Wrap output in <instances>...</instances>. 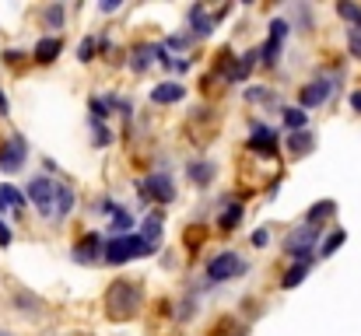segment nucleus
Masks as SVG:
<instances>
[{
  "label": "nucleus",
  "instance_id": "1",
  "mask_svg": "<svg viewBox=\"0 0 361 336\" xmlns=\"http://www.w3.org/2000/svg\"><path fill=\"white\" fill-rule=\"evenodd\" d=\"M141 305H144V287L134 277H120L109 284V291H106V315L109 319H120V322L134 319L141 312Z\"/></svg>",
  "mask_w": 361,
  "mask_h": 336
},
{
  "label": "nucleus",
  "instance_id": "2",
  "mask_svg": "<svg viewBox=\"0 0 361 336\" xmlns=\"http://www.w3.org/2000/svg\"><path fill=\"white\" fill-rule=\"evenodd\" d=\"M137 193H141V203H144V207H148V203L169 207V203H176V196H179L176 179H172V172H165V168H155V172H148L144 179H137Z\"/></svg>",
  "mask_w": 361,
  "mask_h": 336
},
{
  "label": "nucleus",
  "instance_id": "3",
  "mask_svg": "<svg viewBox=\"0 0 361 336\" xmlns=\"http://www.w3.org/2000/svg\"><path fill=\"white\" fill-rule=\"evenodd\" d=\"M319 224H298L295 231H288L284 235V256L288 259H295V263H316V242H319Z\"/></svg>",
  "mask_w": 361,
  "mask_h": 336
},
{
  "label": "nucleus",
  "instance_id": "4",
  "mask_svg": "<svg viewBox=\"0 0 361 336\" xmlns=\"http://www.w3.org/2000/svg\"><path fill=\"white\" fill-rule=\"evenodd\" d=\"M246 270H249V263H246L235 249H221L214 259H207L204 277H207V284H211V287H218V284H228V280L242 277Z\"/></svg>",
  "mask_w": 361,
  "mask_h": 336
},
{
  "label": "nucleus",
  "instance_id": "5",
  "mask_svg": "<svg viewBox=\"0 0 361 336\" xmlns=\"http://www.w3.org/2000/svg\"><path fill=\"white\" fill-rule=\"evenodd\" d=\"M155 252H158V249L148 245L141 235H127V238H109V242H106V256H102V263H109V266H123V263H130V259L155 256Z\"/></svg>",
  "mask_w": 361,
  "mask_h": 336
},
{
  "label": "nucleus",
  "instance_id": "6",
  "mask_svg": "<svg viewBox=\"0 0 361 336\" xmlns=\"http://www.w3.org/2000/svg\"><path fill=\"white\" fill-rule=\"evenodd\" d=\"M25 161H29V140L22 133H11L4 144H0V172L15 175V172L25 168Z\"/></svg>",
  "mask_w": 361,
  "mask_h": 336
},
{
  "label": "nucleus",
  "instance_id": "7",
  "mask_svg": "<svg viewBox=\"0 0 361 336\" xmlns=\"http://www.w3.org/2000/svg\"><path fill=\"white\" fill-rule=\"evenodd\" d=\"M333 92H337V74H316V78L298 92V102H302V109L309 112V109H319Z\"/></svg>",
  "mask_w": 361,
  "mask_h": 336
},
{
  "label": "nucleus",
  "instance_id": "8",
  "mask_svg": "<svg viewBox=\"0 0 361 336\" xmlns=\"http://www.w3.org/2000/svg\"><path fill=\"white\" fill-rule=\"evenodd\" d=\"M25 196L32 200V207L43 214V217H53V196H57V182L50 175H32L29 186H25Z\"/></svg>",
  "mask_w": 361,
  "mask_h": 336
},
{
  "label": "nucleus",
  "instance_id": "9",
  "mask_svg": "<svg viewBox=\"0 0 361 336\" xmlns=\"http://www.w3.org/2000/svg\"><path fill=\"white\" fill-rule=\"evenodd\" d=\"M249 151L256 158H277V151H281L277 130H270L267 123H253V130H249Z\"/></svg>",
  "mask_w": 361,
  "mask_h": 336
},
{
  "label": "nucleus",
  "instance_id": "10",
  "mask_svg": "<svg viewBox=\"0 0 361 336\" xmlns=\"http://www.w3.org/2000/svg\"><path fill=\"white\" fill-rule=\"evenodd\" d=\"M102 256H106V242H102L99 231H88V235L71 249V259H74L78 266H95V263H102Z\"/></svg>",
  "mask_w": 361,
  "mask_h": 336
},
{
  "label": "nucleus",
  "instance_id": "11",
  "mask_svg": "<svg viewBox=\"0 0 361 336\" xmlns=\"http://www.w3.org/2000/svg\"><path fill=\"white\" fill-rule=\"evenodd\" d=\"M186 22H190V39H207L211 32H214V15L204 8V4H193L190 11H186Z\"/></svg>",
  "mask_w": 361,
  "mask_h": 336
},
{
  "label": "nucleus",
  "instance_id": "12",
  "mask_svg": "<svg viewBox=\"0 0 361 336\" xmlns=\"http://www.w3.org/2000/svg\"><path fill=\"white\" fill-rule=\"evenodd\" d=\"M74 207H78V193H74V186L57 182V196H53V221H57V224H60V221H67V217L74 214Z\"/></svg>",
  "mask_w": 361,
  "mask_h": 336
},
{
  "label": "nucleus",
  "instance_id": "13",
  "mask_svg": "<svg viewBox=\"0 0 361 336\" xmlns=\"http://www.w3.org/2000/svg\"><path fill=\"white\" fill-rule=\"evenodd\" d=\"M60 53H64V39H60V36H43V39L36 43V50H32V60L43 64V67H50Z\"/></svg>",
  "mask_w": 361,
  "mask_h": 336
},
{
  "label": "nucleus",
  "instance_id": "14",
  "mask_svg": "<svg viewBox=\"0 0 361 336\" xmlns=\"http://www.w3.org/2000/svg\"><path fill=\"white\" fill-rule=\"evenodd\" d=\"M183 98H186V85H179V81H162V85L151 88V102L155 105H176Z\"/></svg>",
  "mask_w": 361,
  "mask_h": 336
},
{
  "label": "nucleus",
  "instance_id": "15",
  "mask_svg": "<svg viewBox=\"0 0 361 336\" xmlns=\"http://www.w3.org/2000/svg\"><path fill=\"white\" fill-rule=\"evenodd\" d=\"M162 224H165V214L162 210H151V214H144V228H141V238L148 242V245H162Z\"/></svg>",
  "mask_w": 361,
  "mask_h": 336
},
{
  "label": "nucleus",
  "instance_id": "16",
  "mask_svg": "<svg viewBox=\"0 0 361 336\" xmlns=\"http://www.w3.org/2000/svg\"><path fill=\"white\" fill-rule=\"evenodd\" d=\"M281 123H284L288 133H302V130L309 126V112H305L302 105H284V109H281Z\"/></svg>",
  "mask_w": 361,
  "mask_h": 336
},
{
  "label": "nucleus",
  "instance_id": "17",
  "mask_svg": "<svg viewBox=\"0 0 361 336\" xmlns=\"http://www.w3.org/2000/svg\"><path fill=\"white\" fill-rule=\"evenodd\" d=\"M186 175H190V182H193V186H200V189H207V186L214 182V175H218V168H214V161H190V168H186Z\"/></svg>",
  "mask_w": 361,
  "mask_h": 336
},
{
  "label": "nucleus",
  "instance_id": "18",
  "mask_svg": "<svg viewBox=\"0 0 361 336\" xmlns=\"http://www.w3.org/2000/svg\"><path fill=\"white\" fill-rule=\"evenodd\" d=\"M242 214H246L242 200H228V203H225V210L218 214V228H221V231H235V228L242 224Z\"/></svg>",
  "mask_w": 361,
  "mask_h": 336
},
{
  "label": "nucleus",
  "instance_id": "19",
  "mask_svg": "<svg viewBox=\"0 0 361 336\" xmlns=\"http://www.w3.org/2000/svg\"><path fill=\"white\" fill-rule=\"evenodd\" d=\"M284 147L291 151V158H305V154H309V151L316 147V137H312L309 130H302V133H288Z\"/></svg>",
  "mask_w": 361,
  "mask_h": 336
},
{
  "label": "nucleus",
  "instance_id": "20",
  "mask_svg": "<svg viewBox=\"0 0 361 336\" xmlns=\"http://www.w3.org/2000/svg\"><path fill=\"white\" fill-rule=\"evenodd\" d=\"M109 231H113V238H127V235H134V214L120 203V210L109 217Z\"/></svg>",
  "mask_w": 361,
  "mask_h": 336
},
{
  "label": "nucleus",
  "instance_id": "21",
  "mask_svg": "<svg viewBox=\"0 0 361 336\" xmlns=\"http://www.w3.org/2000/svg\"><path fill=\"white\" fill-rule=\"evenodd\" d=\"M281 50H284V43H281V39H274V36H267V43L260 46V64H263V67H277Z\"/></svg>",
  "mask_w": 361,
  "mask_h": 336
},
{
  "label": "nucleus",
  "instance_id": "22",
  "mask_svg": "<svg viewBox=\"0 0 361 336\" xmlns=\"http://www.w3.org/2000/svg\"><path fill=\"white\" fill-rule=\"evenodd\" d=\"M88 112H92L88 123H106V119L113 116V105L106 102V95H92V98H88Z\"/></svg>",
  "mask_w": 361,
  "mask_h": 336
},
{
  "label": "nucleus",
  "instance_id": "23",
  "mask_svg": "<svg viewBox=\"0 0 361 336\" xmlns=\"http://www.w3.org/2000/svg\"><path fill=\"white\" fill-rule=\"evenodd\" d=\"M312 270V263H291V270H284L281 273V287L284 291H291V287H298L302 280H305V273Z\"/></svg>",
  "mask_w": 361,
  "mask_h": 336
},
{
  "label": "nucleus",
  "instance_id": "24",
  "mask_svg": "<svg viewBox=\"0 0 361 336\" xmlns=\"http://www.w3.org/2000/svg\"><path fill=\"white\" fill-rule=\"evenodd\" d=\"M333 214H337V203H333V200H323V203L309 207L305 221H309V224H319V228H323V221H326V217H333Z\"/></svg>",
  "mask_w": 361,
  "mask_h": 336
},
{
  "label": "nucleus",
  "instance_id": "25",
  "mask_svg": "<svg viewBox=\"0 0 361 336\" xmlns=\"http://www.w3.org/2000/svg\"><path fill=\"white\" fill-rule=\"evenodd\" d=\"M15 305H18V312H25V315H43V298H36V294H29V291H18V294H15Z\"/></svg>",
  "mask_w": 361,
  "mask_h": 336
},
{
  "label": "nucleus",
  "instance_id": "26",
  "mask_svg": "<svg viewBox=\"0 0 361 336\" xmlns=\"http://www.w3.org/2000/svg\"><path fill=\"white\" fill-rule=\"evenodd\" d=\"M0 200H4L15 214H22V210H25V203H29V196H25L22 189H15V186H0Z\"/></svg>",
  "mask_w": 361,
  "mask_h": 336
},
{
  "label": "nucleus",
  "instance_id": "27",
  "mask_svg": "<svg viewBox=\"0 0 361 336\" xmlns=\"http://www.w3.org/2000/svg\"><path fill=\"white\" fill-rule=\"evenodd\" d=\"M344 242H347V231H344V228H333V231L326 235V242L319 245V256H323V259H326V256H333Z\"/></svg>",
  "mask_w": 361,
  "mask_h": 336
},
{
  "label": "nucleus",
  "instance_id": "28",
  "mask_svg": "<svg viewBox=\"0 0 361 336\" xmlns=\"http://www.w3.org/2000/svg\"><path fill=\"white\" fill-rule=\"evenodd\" d=\"M151 67V46H137L134 53H130V71L134 74H144Z\"/></svg>",
  "mask_w": 361,
  "mask_h": 336
},
{
  "label": "nucleus",
  "instance_id": "29",
  "mask_svg": "<svg viewBox=\"0 0 361 336\" xmlns=\"http://www.w3.org/2000/svg\"><path fill=\"white\" fill-rule=\"evenodd\" d=\"M64 22H67V15H64V8H60V4L43 8V25H46V29H64Z\"/></svg>",
  "mask_w": 361,
  "mask_h": 336
},
{
  "label": "nucleus",
  "instance_id": "30",
  "mask_svg": "<svg viewBox=\"0 0 361 336\" xmlns=\"http://www.w3.org/2000/svg\"><path fill=\"white\" fill-rule=\"evenodd\" d=\"M95 57H99V36H85L81 46H78V60H81V64H92Z\"/></svg>",
  "mask_w": 361,
  "mask_h": 336
},
{
  "label": "nucleus",
  "instance_id": "31",
  "mask_svg": "<svg viewBox=\"0 0 361 336\" xmlns=\"http://www.w3.org/2000/svg\"><path fill=\"white\" fill-rule=\"evenodd\" d=\"M88 126H92V133H95V147H109V144H113V133H109L106 123H88Z\"/></svg>",
  "mask_w": 361,
  "mask_h": 336
},
{
  "label": "nucleus",
  "instance_id": "32",
  "mask_svg": "<svg viewBox=\"0 0 361 336\" xmlns=\"http://www.w3.org/2000/svg\"><path fill=\"white\" fill-rule=\"evenodd\" d=\"M193 308H197V294H186V298L179 301V312H176V319H179V322H190V319H193Z\"/></svg>",
  "mask_w": 361,
  "mask_h": 336
},
{
  "label": "nucleus",
  "instance_id": "33",
  "mask_svg": "<svg viewBox=\"0 0 361 336\" xmlns=\"http://www.w3.org/2000/svg\"><path fill=\"white\" fill-rule=\"evenodd\" d=\"M337 15L347 18V22H354V29H361V8L358 4H337Z\"/></svg>",
  "mask_w": 361,
  "mask_h": 336
},
{
  "label": "nucleus",
  "instance_id": "34",
  "mask_svg": "<svg viewBox=\"0 0 361 336\" xmlns=\"http://www.w3.org/2000/svg\"><path fill=\"white\" fill-rule=\"evenodd\" d=\"M246 102H260V105H263V102H274V92L256 85V88H249V92H246Z\"/></svg>",
  "mask_w": 361,
  "mask_h": 336
},
{
  "label": "nucleus",
  "instance_id": "35",
  "mask_svg": "<svg viewBox=\"0 0 361 336\" xmlns=\"http://www.w3.org/2000/svg\"><path fill=\"white\" fill-rule=\"evenodd\" d=\"M347 50H351V57L361 60V29H347Z\"/></svg>",
  "mask_w": 361,
  "mask_h": 336
},
{
  "label": "nucleus",
  "instance_id": "36",
  "mask_svg": "<svg viewBox=\"0 0 361 336\" xmlns=\"http://www.w3.org/2000/svg\"><path fill=\"white\" fill-rule=\"evenodd\" d=\"M190 43H193L190 36H169V39H165V50H169V53H172V50L179 53V50H186Z\"/></svg>",
  "mask_w": 361,
  "mask_h": 336
},
{
  "label": "nucleus",
  "instance_id": "37",
  "mask_svg": "<svg viewBox=\"0 0 361 336\" xmlns=\"http://www.w3.org/2000/svg\"><path fill=\"white\" fill-rule=\"evenodd\" d=\"M249 242H253V249H267V245H270V231H267V228H256Z\"/></svg>",
  "mask_w": 361,
  "mask_h": 336
},
{
  "label": "nucleus",
  "instance_id": "38",
  "mask_svg": "<svg viewBox=\"0 0 361 336\" xmlns=\"http://www.w3.org/2000/svg\"><path fill=\"white\" fill-rule=\"evenodd\" d=\"M11 242H15V231H11V224L4 217H0V249H8Z\"/></svg>",
  "mask_w": 361,
  "mask_h": 336
},
{
  "label": "nucleus",
  "instance_id": "39",
  "mask_svg": "<svg viewBox=\"0 0 361 336\" xmlns=\"http://www.w3.org/2000/svg\"><path fill=\"white\" fill-rule=\"evenodd\" d=\"M120 8H123L120 0H102V4H99V11H102V15H116Z\"/></svg>",
  "mask_w": 361,
  "mask_h": 336
},
{
  "label": "nucleus",
  "instance_id": "40",
  "mask_svg": "<svg viewBox=\"0 0 361 336\" xmlns=\"http://www.w3.org/2000/svg\"><path fill=\"white\" fill-rule=\"evenodd\" d=\"M22 60H25L22 50H4V64H22Z\"/></svg>",
  "mask_w": 361,
  "mask_h": 336
},
{
  "label": "nucleus",
  "instance_id": "41",
  "mask_svg": "<svg viewBox=\"0 0 361 336\" xmlns=\"http://www.w3.org/2000/svg\"><path fill=\"white\" fill-rule=\"evenodd\" d=\"M11 112V102H8V95H4V88H0V116H8Z\"/></svg>",
  "mask_w": 361,
  "mask_h": 336
},
{
  "label": "nucleus",
  "instance_id": "42",
  "mask_svg": "<svg viewBox=\"0 0 361 336\" xmlns=\"http://www.w3.org/2000/svg\"><path fill=\"white\" fill-rule=\"evenodd\" d=\"M351 109H354V112H361V88L351 95Z\"/></svg>",
  "mask_w": 361,
  "mask_h": 336
},
{
  "label": "nucleus",
  "instance_id": "43",
  "mask_svg": "<svg viewBox=\"0 0 361 336\" xmlns=\"http://www.w3.org/2000/svg\"><path fill=\"white\" fill-rule=\"evenodd\" d=\"M8 210H11V207H8V203H4V200H0V217H4V214H8Z\"/></svg>",
  "mask_w": 361,
  "mask_h": 336
},
{
  "label": "nucleus",
  "instance_id": "44",
  "mask_svg": "<svg viewBox=\"0 0 361 336\" xmlns=\"http://www.w3.org/2000/svg\"><path fill=\"white\" fill-rule=\"evenodd\" d=\"M0 336H15V333H11V329H0Z\"/></svg>",
  "mask_w": 361,
  "mask_h": 336
}]
</instances>
